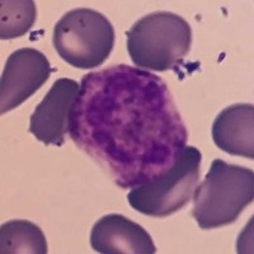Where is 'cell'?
Returning a JSON list of instances; mask_svg holds the SVG:
<instances>
[{
	"instance_id": "cell-1",
	"label": "cell",
	"mask_w": 254,
	"mask_h": 254,
	"mask_svg": "<svg viewBox=\"0 0 254 254\" xmlns=\"http://www.w3.org/2000/svg\"><path fill=\"white\" fill-rule=\"evenodd\" d=\"M69 135L121 188L163 176L176 164L188 139L167 83L124 64L81 78Z\"/></svg>"
},
{
	"instance_id": "cell-2",
	"label": "cell",
	"mask_w": 254,
	"mask_h": 254,
	"mask_svg": "<svg viewBox=\"0 0 254 254\" xmlns=\"http://www.w3.org/2000/svg\"><path fill=\"white\" fill-rule=\"evenodd\" d=\"M194 217L203 230L230 225L253 202L254 172L215 159L193 192Z\"/></svg>"
},
{
	"instance_id": "cell-3",
	"label": "cell",
	"mask_w": 254,
	"mask_h": 254,
	"mask_svg": "<svg viewBox=\"0 0 254 254\" xmlns=\"http://www.w3.org/2000/svg\"><path fill=\"white\" fill-rule=\"evenodd\" d=\"M126 36L127 51L133 65L153 71H177L192 45L190 23L171 12L144 15L126 32Z\"/></svg>"
},
{
	"instance_id": "cell-4",
	"label": "cell",
	"mask_w": 254,
	"mask_h": 254,
	"mask_svg": "<svg viewBox=\"0 0 254 254\" xmlns=\"http://www.w3.org/2000/svg\"><path fill=\"white\" fill-rule=\"evenodd\" d=\"M52 42L65 63L76 69H93L111 55L115 28L107 17L94 9L76 8L59 19Z\"/></svg>"
},
{
	"instance_id": "cell-5",
	"label": "cell",
	"mask_w": 254,
	"mask_h": 254,
	"mask_svg": "<svg viewBox=\"0 0 254 254\" xmlns=\"http://www.w3.org/2000/svg\"><path fill=\"white\" fill-rule=\"evenodd\" d=\"M202 154L186 146L176 164L153 182L133 187L127 201L137 212L151 217H167L190 202L198 185Z\"/></svg>"
},
{
	"instance_id": "cell-6",
	"label": "cell",
	"mask_w": 254,
	"mask_h": 254,
	"mask_svg": "<svg viewBox=\"0 0 254 254\" xmlns=\"http://www.w3.org/2000/svg\"><path fill=\"white\" fill-rule=\"evenodd\" d=\"M55 71L45 54L32 47L12 52L0 80V111L6 113L31 98Z\"/></svg>"
},
{
	"instance_id": "cell-7",
	"label": "cell",
	"mask_w": 254,
	"mask_h": 254,
	"mask_svg": "<svg viewBox=\"0 0 254 254\" xmlns=\"http://www.w3.org/2000/svg\"><path fill=\"white\" fill-rule=\"evenodd\" d=\"M80 84L60 78L52 84L46 97L29 119V132L45 145L63 146L69 132L70 113L75 104Z\"/></svg>"
},
{
	"instance_id": "cell-8",
	"label": "cell",
	"mask_w": 254,
	"mask_h": 254,
	"mask_svg": "<svg viewBox=\"0 0 254 254\" xmlns=\"http://www.w3.org/2000/svg\"><path fill=\"white\" fill-rule=\"evenodd\" d=\"M90 247L102 254H154L150 234L137 222L120 214L101 217L90 231Z\"/></svg>"
},
{
	"instance_id": "cell-9",
	"label": "cell",
	"mask_w": 254,
	"mask_h": 254,
	"mask_svg": "<svg viewBox=\"0 0 254 254\" xmlns=\"http://www.w3.org/2000/svg\"><path fill=\"white\" fill-rule=\"evenodd\" d=\"M212 140L220 150L253 160V104H234L222 110L212 124Z\"/></svg>"
},
{
	"instance_id": "cell-10",
	"label": "cell",
	"mask_w": 254,
	"mask_h": 254,
	"mask_svg": "<svg viewBox=\"0 0 254 254\" xmlns=\"http://www.w3.org/2000/svg\"><path fill=\"white\" fill-rule=\"evenodd\" d=\"M46 237L35 222L27 220H10L0 228L1 254H46Z\"/></svg>"
},
{
	"instance_id": "cell-11",
	"label": "cell",
	"mask_w": 254,
	"mask_h": 254,
	"mask_svg": "<svg viewBox=\"0 0 254 254\" xmlns=\"http://www.w3.org/2000/svg\"><path fill=\"white\" fill-rule=\"evenodd\" d=\"M0 38L22 37L33 27L37 9L32 0H3L0 3Z\"/></svg>"
}]
</instances>
